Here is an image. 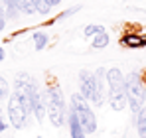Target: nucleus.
Instances as JSON below:
<instances>
[{
  "label": "nucleus",
  "mask_w": 146,
  "mask_h": 138,
  "mask_svg": "<svg viewBox=\"0 0 146 138\" xmlns=\"http://www.w3.org/2000/svg\"><path fill=\"white\" fill-rule=\"evenodd\" d=\"M69 111L77 116V120H79V124L83 126L85 134H91V132L97 130V116H95V113L89 109V103H87V99H85L81 93L71 95Z\"/></svg>",
  "instance_id": "obj_2"
},
{
  "label": "nucleus",
  "mask_w": 146,
  "mask_h": 138,
  "mask_svg": "<svg viewBox=\"0 0 146 138\" xmlns=\"http://www.w3.org/2000/svg\"><path fill=\"white\" fill-rule=\"evenodd\" d=\"M69 132H71V138H85V130L71 111H69Z\"/></svg>",
  "instance_id": "obj_10"
},
{
  "label": "nucleus",
  "mask_w": 146,
  "mask_h": 138,
  "mask_svg": "<svg viewBox=\"0 0 146 138\" xmlns=\"http://www.w3.org/2000/svg\"><path fill=\"white\" fill-rule=\"evenodd\" d=\"M79 93L91 101L95 107L105 105V95H103V79L95 77V73L89 71H79Z\"/></svg>",
  "instance_id": "obj_1"
},
{
  "label": "nucleus",
  "mask_w": 146,
  "mask_h": 138,
  "mask_svg": "<svg viewBox=\"0 0 146 138\" xmlns=\"http://www.w3.org/2000/svg\"><path fill=\"white\" fill-rule=\"evenodd\" d=\"M109 44V36H107V32H101L97 36H93V44L91 46L95 47V49H101V47H107Z\"/></svg>",
  "instance_id": "obj_12"
},
{
  "label": "nucleus",
  "mask_w": 146,
  "mask_h": 138,
  "mask_svg": "<svg viewBox=\"0 0 146 138\" xmlns=\"http://www.w3.org/2000/svg\"><path fill=\"white\" fill-rule=\"evenodd\" d=\"M44 103H46V111H48V116H49V120H51V124L53 126H61L65 122V113H67L65 105H59V103L51 101L48 97H46Z\"/></svg>",
  "instance_id": "obj_5"
},
{
  "label": "nucleus",
  "mask_w": 146,
  "mask_h": 138,
  "mask_svg": "<svg viewBox=\"0 0 146 138\" xmlns=\"http://www.w3.org/2000/svg\"><path fill=\"white\" fill-rule=\"evenodd\" d=\"M124 93L128 99H138L144 101V93H146V83L142 81L140 73H128L124 77Z\"/></svg>",
  "instance_id": "obj_3"
},
{
  "label": "nucleus",
  "mask_w": 146,
  "mask_h": 138,
  "mask_svg": "<svg viewBox=\"0 0 146 138\" xmlns=\"http://www.w3.org/2000/svg\"><path fill=\"white\" fill-rule=\"evenodd\" d=\"M109 105L113 111H122L128 105V97H126L124 89H111L109 91Z\"/></svg>",
  "instance_id": "obj_6"
},
{
  "label": "nucleus",
  "mask_w": 146,
  "mask_h": 138,
  "mask_svg": "<svg viewBox=\"0 0 146 138\" xmlns=\"http://www.w3.org/2000/svg\"><path fill=\"white\" fill-rule=\"evenodd\" d=\"M34 6H36V12H40V14L49 12V6L46 4V0H34Z\"/></svg>",
  "instance_id": "obj_16"
},
{
  "label": "nucleus",
  "mask_w": 146,
  "mask_h": 138,
  "mask_svg": "<svg viewBox=\"0 0 146 138\" xmlns=\"http://www.w3.org/2000/svg\"><path fill=\"white\" fill-rule=\"evenodd\" d=\"M4 26H6V14H4V10H2V6H0V32L4 30Z\"/></svg>",
  "instance_id": "obj_18"
},
{
  "label": "nucleus",
  "mask_w": 146,
  "mask_h": 138,
  "mask_svg": "<svg viewBox=\"0 0 146 138\" xmlns=\"http://www.w3.org/2000/svg\"><path fill=\"white\" fill-rule=\"evenodd\" d=\"M4 130H6V122H4V118L0 115V132H4Z\"/></svg>",
  "instance_id": "obj_20"
},
{
  "label": "nucleus",
  "mask_w": 146,
  "mask_h": 138,
  "mask_svg": "<svg viewBox=\"0 0 146 138\" xmlns=\"http://www.w3.org/2000/svg\"><path fill=\"white\" fill-rule=\"evenodd\" d=\"M8 97H10V83L4 77H0V101H6Z\"/></svg>",
  "instance_id": "obj_14"
},
{
  "label": "nucleus",
  "mask_w": 146,
  "mask_h": 138,
  "mask_svg": "<svg viewBox=\"0 0 146 138\" xmlns=\"http://www.w3.org/2000/svg\"><path fill=\"white\" fill-rule=\"evenodd\" d=\"M79 10H81V6H73V8H69V10H63V12L59 14V20H61V18H67V16H71V14L79 12Z\"/></svg>",
  "instance_id": "obj_17"
},
{
  "label": "nucleus",
  "mask_w": 146,
  "mask_h": 138,
  "mask_svg": "<svg viewBox=\"0 0 146 138\" xmlns=\"http://www.w3.org/2000/svg\"><path fill=\"white\" fill-rule=\"evenodd\" d=\"M121 42H122V46H126V47H144V46H146V36H138V34H126Z\"/></svg>",
  "instance_id": "obj_9"
},
{
  "label": "nucleus",
  "mask_w": 146,
  "mask_h": 138,
  "mask_svg": "<svg viewBox=\"0 0 146 138\" xmlns=\"http://www.w3.org/2000/svg\"><path fill=\"white\" fill-rule=\"evenodd\" d=\"M8 116H10L12 126L18 128V130L26 124V118H28V111H26V107L18 101V97H16L14 93L8 97Z\"/></svg>",
  "instance_id": "obj_4"
},
{
  "label": "nucleus",
  "mask_w": 146,
  "mask_h": 138,
  "mask_svg": "<svg viewBox=\"0 0 146 138\" xmlns=\"http://www.w3.org/2000/svg\"><path fill=\"white\" fill-rule=\"evenodd\" d=\"M59 2H61V0H46V4H48L49 8H51V6H57Z\"/></svg>",
  "instance_id": "obj_19"
},
{
  "label": "nucleus",
  "mask_w": 146,
  "mask_h": 138,
  "mask_svg": "<svg viewBox=\"0 0 146 138\" xmlns=\"http://www.w3.org/2000/svg\"><path fill=\"white\" fill-rule=\"evenodd\" d=\"M30 105H32V113L36 115L38 120H42V118L46 116V103L42 101V95H40V89H38V87L30 95Z\"/></svg>",
  "instance_id": "obj_7"
},
{
  "label": "nucleus",
  "mask_w": 146,
  "mask_h": 138,
  "mask_svg": "<svg viewBox=\"0 0 146 138\" xmlns=\"http://www.w3.org/2000/svg\"><path fill=\"white\" fill-rule=\"evenodd\" d=\"M136 130L140 138H146V107H142L136 113Z\"/></svg>",
  "instance_id": "obj_11"
},
{
  "label": "nucleus",
  "mask_w": 146,
  "mask_h": 138,
  "mask_svg": "<svg viewBox=\"0 0 146 138\" xmlns=\"http://www.w3.org/2000/svg\"><path fill=\"white\" fill-rule=\"evenodd\" d=\"M101 32H105V28H103L101 24H91V26L85 28V36H87V38H93V36H97Z\"/></svg>",
  "instance_id": "obj_15"
},
{
  "label": "nucleus",
  "mask_w": 146,
  "mask_h": 138,
  "mask_svg": "<svg viewBox=\"0 0 146 138\" xmlns=\"http://www.w3.org/2000/svg\"><path fill=\"white\" fill-rule=\"evenodd\" d=\"M107 83H109V87L111 89H124V75H122L121 69L113 67L107 71Z\"/></svg>",
  "instance_id": "obj_8"
},
{
  "label": "nucleus",
  "mask_w": 146,
  "mask_h": 138,
  "mask_svg": "<svg viewBox=\"0 0 146 138\" xmlns=\"http://www.w3.org/2000/svg\"><path fill=\"white\" fill-rule=\"evenodd\" d=\"M46 46H48V36L44 32H36L34 34V47L40 51V49H44Z\"/></svg>",
  "instance_id": "obj_13"
},
{
  "label": "nucleus",
  "mask_w": 146,
  "mask_h": 138,
  "mask_svg": "<svg viewBox=\"0 0 146 138\" xmlns=\"http://www.w3.org/2000/svg\"><path fill=\"white\" fill-rule=\"evenodd\" d=\"M4 57H6V51H4V47H0V63L4 61Z\"/></svg>",
  "instance_id": "obj_21"
}]
</instances>
